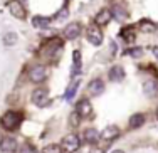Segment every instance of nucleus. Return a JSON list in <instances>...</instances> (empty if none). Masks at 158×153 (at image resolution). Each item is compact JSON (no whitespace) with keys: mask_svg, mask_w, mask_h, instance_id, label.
Returning <instances> with one entry per match:
<instances>
[{"mask_svg":"<svg viewBox=\"0 0 158 153\" xmlns=\"http://www.w3.org/2000/svg\"><path fill=\"white\" fill-rule=\"evenodd\" d=\"M22 119H24L22 113H19V111H7V113L0 118V125L5 130H17L19 126H20Z\"/></svg>","mask_w":158,"mask_h":153,"instance_id":"f257e3e1","label":"nucleus"},{"mask_svg":"<svg viewBox=\"0 0 158 153\" xmlns=\"http://www.w3.org/2000/svg\"><path fill=\"white\" fill-rule=\"evenodd\" d=\"M86 37H88V40L93 46H101V42H103V32L99 31V25H96V24L89 25L88 31H86Z\"/></svg>","mask_w":158,"mask_h":153,"instance_id":"f03ea898","label":"nucleus"},{"mask_svg":"<svg viewBox=\"0 0 158 153\" xmlns=\"http://www.w3.org/2000/svg\"><path fill=\"white\" fill-rule=\"evenodd\" d=\"M81 147V141H79V136L71 133V135H66L62 140V150L69 151V153H74L76 150H79Z\"/></svg>","mask_w":158,"mask_h":153,"instance_id":"7ed1b4c3","label":"nucleus"},{"mask_svg":"<svg viewBox=\"0 0 158 153\" xmlns=\"http://www.w3.org/2000/svg\"><path fill=\"white\" fill-rule=\"evenodd\" d=\"M46 77H47V69L44 66H34L29 71V79L35 84H40L42 81H46Z\"/></svg>","mask_w":158,"mask_h":153,"instance_id":"20e7f679","label":"nucleus"},{"mask_svg":"<svg viewBox=\"0 0 158 153\" xmlns=\"http://www.w3.org/2000/svg\"><path fill=\"white\" fill-rule=\"evenodd\" d=\"M81 24L79 22H71V24L66 25V29H64V37H66L67 40H74L77 39L79 34H81Z\"/></svg>","mask_w":158,"mask_h":153,"instance_id":"39448f33","label":"nucleus"},{"mask_svg":"<svg viewBox=\"0 0 158 153\" xmlns=\"http://www.w3.org/2000/svg\"><path fill=\"white\" fill-rule=\"evenodd\" d=\"M9 12L12 14L15 19H19V20H24L25 15H27V12H25L24 5H22L19 0H12V2L9 3Z\"/></svg>","mask_w":158,"mask_h":153,"instance_id":"423d86ee","label":"nucleus"},{"mask_svg":"<svg viewBox=\"0 0 158 153\" xmlns=\"http://www.w3.org/2000/svg\"><path fill=\"white\" fill-rule=\"evenodd\" d=\"M119 135H121V131H119V128H118V126L110 125V126H106V128H104L103 131L99 133V140H104V141H113L114 138H118Z\"/></svg>","mask_w":158,"mask_h":153,"instance_id":"0eeeda50","label":"nucleus"},{"mask_svg":"<svg viewBox=\"0 0 158 153\" xmlns=\"http://www.w3.org/2000/svg\"><path fill=\"white\" fill-rule=\"evenodd\" d=\"M31 99L34 104H37V106H44V104L47 103V89L44 88H37L32 91L31 94Z\"/></svg>","mask_w":158,"mask_h":153,"instance_id":"6e6552de","label":"nucleus"},{"mask_svg":"<svg viewBox=\"0 0 158 153\" xmlns=\"http://www.w3.org/2000/svg\"><path fill=\"white\" fill-rule=\"evenodd\" d=\"M111 19H113V14H111L110 9H101L99 12L96 14V17H94V24L99 25V27L101 25H108Z\"/></svg>","mask_w":158,"mask_h":153,"instance_id":"1a4fd4ad","label":"nucleus"},{"mask_svg":"<svg viewBox=\"0 0 158 153\" xmlns=\"http://www.w3.org/2000/svg\"><path fill=\"white\" fill-rule=\"evenodd\" d=\"M77 113L81 118H89L93 114V104L89 103V99H81L77 103Z\"/></svg>","mask_w":158,"mask_h":153,"instance_id":"9d476101","label":"nucleus"},{"mask_svg":"<svg viewBox=\"0 0 158 153\" xmlns=\"http://www.w3.org/2000/svg\"><path fill=\"white\" fill-rule=\"evenodd\" d=\"M108 77H110V81H113V83H119V81L125 79V69L121 66H113L110 69Z\"/></svg>","mask_w":158,"mask_h":153,"instance_id":"9b49d317","label":"nucleus"},{"mask_svg":"<svg viewBox=\"0 0 158 153\" xmlns=\"http://www.w3.org/2000/svg\"><path fill=\"white\" fill-rule=\"evenodd\" d=\"M0 150L3 153H14L17 150V140H14V138H3L2 143H0Z\"/></svg>","mask_w":158,"mask_h":153,"instance_id":"f8f14e48","label":"nucleus"},{"mask_svg":"<svg viewBox=\"0 0 158 153\" xmlns=\"http://www.w3.org/2000/svg\"><path fill=\"white\" fill-rule=\"evenodd\" d=\"M88 89H89V93H91L93 96L103 94V91H104V83H103V79H93L91 83H89Z\"/></svg>","mask_w":158,"mask_h":153,"instance_id":"ddd939ff","label":"nucleus"},{"mask_svg":"<svg viewBox=\"0 0 158 153\" xmlns=\"http://www.w3.org/2000/svg\"><path fill=\"white\" fill-rule=\"evenodd\" d=\"M138 27H140V31H141V32H145V34H153V32H156L158 25L155 24V22L148 20V19H143V20H140Z\"/></svg>","mask_w":158,"mask_h":153,"instance_id":"4468645a","label":"nucleus"},{"mask_svg":"<svg viewBox=\"0 0 158 153\" xmlns=\"http://www.w3.org/2000/svg\"><path fill=\"white\" fill-rule=\"evenodd\" d=\"M145 121H146V116L143 113H135L133 116L130 118V126L131 128H141L143 125H145Z\"/></svg>","mask_w":158,"mask_h":153,"instance_id":"2eb2a0df","label":"nucleus"},{"mask_svg":"<svg viewBox=\"0 0 158 153\" xmlns=\"http://www.w3.org/2000/svg\"><path fill=\"white\" fill-rule=\"evenodd\" d=\"M145 94L150 98H156L158 96V83L156 81H148L145 83Z\"/></svg>","mask_w":158,"mask_h":153,"instance_id":"dca6fc26","label":"nucleus"},{"mask_svg":"<svg viewBox=\"0 0 158 153\" xmlns=\"http://www.w3.org/2000/svg\"><path fill=\"white\" fill-rule=\"evenodd\" d=\"M49 24H51V19H49V17L35 15L32 19V25H34V27H37V29H46Z\"/></svg>","mask_w":158,"mask_h":153,"instance_id":"f3484780","label":"nucleus"},{"mask_svg":"<svg viewBox=\"0 0 158 153\" xmlns=\"http://www.w3.org/2000/svg\"><path fill=\"white\" fill-rule=\"evenodd\" d=\"M84 140L89 141V143H96V141L99 140V131H98L96 128H88L84 131Z\"/></svg>","mask_w":158,"mask_h":153,"instance_id":"a211bd4d","label":"nucleus"},{"mask_svg":"<svg viewBox=\"0 0 158 153\" xmlns=\"http://www.w3.org/2000/svg\"><path fill=\"white\" fill-rule=\"evenodd\" d=\"M17 39H19V37H17L15 32H5V34H3V46H7V47L15 46Z\"/></svg>","mask_w":158,"mask_h":153,"instance_id":"6ab92c4d","label":"nucleus"},{"mask_svg":"<svg viewBox=\"0 0 158 153\" xmlns=\"http://www.w3.org/2000/svg\"><path fill=\"white\" fill-rule=\"evenodd\" d=\"M111 14H113V17H114L116 20H125V19L128 17L126 10L123 9V7H119V5H114V7H113Z\"/></svg>","mask_w":158,"mask_h":153,"instance_id":"aec40b11","label":"nucleus"},{"mask_svg":"<svg viewBox=\"0 0 158 153\" xmlns=\"http://www.w3.org/2000/svg\"><path fill=\"white\" fill-rule=\"evenodd\" d=\"M81 68V52L74 51L73 52V76L77 74V69Z\"/></svg>","mask_w":158,"mask_h":153,"instance_id":"412c9836","label":"nucleus"},{"mask_svg":"<svg viewBox=\"0 0 158 153\" xmlns=\"http://www.w3.org/2000/svg\"><path fill=\"white\" fill-rule=\"evenodd\" d=\"M42 153H62V147L57 143H51V145H46L42 148Z\"/></svg>","mask_w":158,"mask_h":153,"instance_id":"4be33fe9","label":"nucleus"},{"mask_svg":"<svg viewBox=\"0 0 158 153\" xmlns=\"http://www.w3.org/2000/svg\"><path fill=\"white\" fill-rule=\"evenodd\" d=\"M121 35H123V39H125L126 42H133V40H135V32H133V27H126V29H123Z\"/></svg>","mask_w":158,"mask_h":153,"instance_id":"5701e85b","label":"nucleus"},{"mask_svg":"<svg viewBox=\"0 0 158 153\" xmlns=\"http://www.w3.org/2000/svg\"><path fill=\"white\" fill-rule=\"evenodd\" d=\"M79 123H81V116H79V113H77V111L71 113V116H69V125L73 126V128H77V126H79Z\"/></svg>","mask_w":158,"mask_h":153,"instance_id":"b1692460","label":"nucleus"},{"mask_svg":"<svg viewBox=\"0 0 158 153\" xmlns=\"http://www.w3.org/2000/svg\"><path fill=\"white\" fill-rule=\"evenodd\" d=\"M77 86H79V83H73L69 86V89L66 91V94H64V99H71L74 96V93H76V89H77Z\"/></svg>","mask_w":158,"mask_h":153,"instance_id":"393cba45","label":"nucleus"},{"mask_svg":"<svg viewBox=\"0 0 158 153\" xmlns=\"http://www.w3.org/2000/svg\"><path fill=\"white\" fill-rule=\"evenodd\" d=\"M130 56L133 59H140L143 56V49L141 47H133V49H130Z\"/></svg>","mask_w":158,"mask_h":153,"instance_id":"a878e982","label":"nucleus"},{"mask_svg":"<svg viewBox=\"0 0 158 153\" xmlns=\"http://www.w3.org/2000/svg\"><path fill=\"white\" fill-rule=\"evenodd\" d=\"M20 153H37V151H35V148H34L32 145L25 143V145H22V147H20Z\"/></svg>","mask_w":158,"mask_h":153,"instance_id":"bb28decb","label":"nucleus"},{"mask_svg":"<svg viewBox=\"0 0 158 153\" xmlns=\"http://www.w3.org/2000/svg\"><path fill=\"white\" fill-rule=\"evenodd\" d=\"M67 15H69V12H67V9H62L61 12L56 15V20H62V19H66Z\"/></svg>","mask_w":158,"mask_h":153,"instance_id":"cd10ccee","label":"nucleus"},{"mask_svg":"<svg viewBox=\"0 0 158 153\" xmlns=\"http://www.w3.org/2000/svg\"><path fill=\"white\" fill-rule=\"evenodd\" d=\"M89 153H104V151H103V148H99V147H93Z\"/></svg>","mask_w":158,"mask_h":153,"instance_id":"c85d7f7f","label":"nucleus"},{"mask_svg":"<svg viewBox=\"0 0 158 153\" xmlns=\"http://www.w3.org/2000/svg\"><path fill=\"white\" fill-rule=\"evenodd\" d=\"M152 52H153V56L158 59V46H153V47H152Z\"/></svg>","mask_w":158,"mask_h":153,"instance_id":"c756f323","label":"nucleus"},{"mask_svg":"<svg viewBox=\"0 0 158 153\" xmlns=\"http://www.w3.org/2000/svg\"><path fill=\"white\" fill-rule=\"evenodd\" d=\"M111 153H125V151H123V150H113Z\"/></svg>","mask_w":158,"mask_h":153,"instance_id":"7c9ffc66","label":"nucleus"},{"mask_svg":"<svg viewBox=\"0 0 158 153\" xmlns=\"http://www.w3.org/2000/svg\"><path fill=\"white\" fill-rule=\"evenodd\" d=\"M2 140H3V136H2V133H0V143H2Z\"/></svg>","mask_w":158,"mask_h":153,"instance_id":"2f4dec72","label":"nucleus"},{"mask_svg":"<svg viewBox=\"0 0 158 153\" xmlns=\"http://www.w3.org/2000/svg\"><path fill=\"white\" fill-rule=\"evenodd\" d=\"M156 116H158V110H156Z\"/></svg>","mask_w":158,"mask_h":153,"instance_id":"473e14b6","label":"nucleus"}]
</instances>
